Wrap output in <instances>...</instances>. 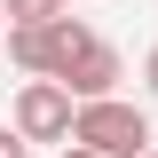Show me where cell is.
Here are the masks:
<instances>
[{
  "instance_id": "obj_8",
  "label": "cell",
  "mask_w": 158,
  "mask_h": 158,
  "mask_svg": "<svg viewBox=\"0 0 158 158\" xmlns=\"http://www.w3.org/2000/svg\"><path fill=\"white\" fill-rule=\"evenodd\" d=\"M142 87H150V95H158V48H150V56H142Z\"/></svg>"
},
{
  "instance_id": "obj_3",
  "label": "cell",
  "mask_w": 158,
  "mask_h": 158,
  "mask_svg": "<svg viewBox=\"0 0 158 158\" xmlns=\"http://www.w3.org/2000/svg\"><path fill=\"white\" fill-rule=\"evenodd\" d=\"M8 118H16V135L24 142H71V118H79V95L63 87V79H24L16 103H8Z\"/></svg>"
},
{
  "instance_id": "obj_9",
  "label": "cell",
  "mask_w": 158,
  "mask_h": 158,
  "mask_svg": "<svg viewBox=\"0 0 158 158\" xmlns=\"http://www.w3.org/2000/svg\"><path fill=\"white\" fill-rule=\"evenodd\" d=\"M0 56H8V32H0Z\"/></svg>"
},
{
  "instance_id": "obj_4",
  "label": "cell",
  "mask_w": 158,
  "mask_h": 158,
  "mask_svg": "<svg viewBox=\"0 0 158 158\" xmlns=\"http://www.w3.org/2000/svg\"><path fill=\"white\" fill-rule=\"evenodd\" d=\"M118 71H127V63H118V48H111V40H87V48H79V56H71V71H63V87H71V95L79 103H95V95H118Z\"/></svg>"
},
{
  "instance_id": "obj_7",
  "label": "cell",
  "mask_w": 158,
  "mask_h": 158,
  "mask_svg": "<svg viewBox=\"0 0 158 158\" xmlns=\"http://www.w3.org/2000/svg\"><path fill=\"white\" fill-rule=\"evenodd\" d=\"M56 158H103V150H95V142H63Z\"/></svg>"
},
{
  "instance_id": "obj_5",
  "label": "cell",
  "mask_w": 158,
  "mask_h": 158,
  "mask_svg": "<svg viewBox=\"0 0 158 158\" xmlns=\"http://www.w3.org/2000/svg\"><path fill=\"white\" fill-rule=\"evenodd\" d=\"M8 24H48V16H71V0H0Z\"/></svg>"
},
{
  "instance_id": "obj_10",
  "label": "cell",
  "mask_w": 158,
  "mask_h": 158,
  "mask_svg": "<svg viewBox=\"0 0 158 158\" xmlns=\"http://www.w3.org/2000/svg\"><path fill=\"white\" fill-rule=\"evenodd\" d=\"M142 158H158V150H142Z\"/></svg>"
},
{
  "instance_id": "obj_6",
  "label": "cell",
  "mask_w": 158,
  "mask_h": 158,
  "mask_svg": "<svg viewBox=\"0 0 158 158\" xmlns=\"http://www.w3.org/2000/svg\"><path fill=\"white\" fill-rule=\"evenodd\" d=\"M0 158H32V142L16 135V118H0Z\"/></svg>"
},
{
  "instance_id": "obj_1",
  "label": "cell",
  "mask_w": 158,
  "mask_h": 158,
  "mask_svg": "<svg viewBox=\"0 0 158 158\" xmlns=\"http://www.w3.org/2000/svg\"><path fill=\"white\" fill-rule=\"evenodd\" d=\"M95 40V24L79 16H48V24H8V63H16L24 79H63L71 71V56Z\"/></svg>"
},
{
  "instance_id": "obj_2",
  "label": "cell",
  "mask_w": 158,
  "mask_h": 158,
  "mask_svg": "<svg viewBox=\"0 0 158 158\" xmlns=\"http://www.w3.org/2000/svg\"><path fill=\"white\" fill-rule=\"evenodd\" d=\"M71 142H95L103 158H142V150H158V142H150V111H142V103H127V95H95V103H79Z\"/></svg>"
}]
</instances>
